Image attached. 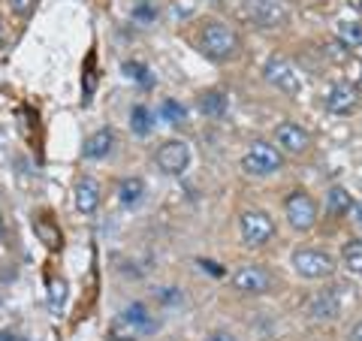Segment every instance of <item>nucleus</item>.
I'll return each instance as SVG.
<instances>
[{"instance_id": "obj_1", "label": "nucleus", "mask_w": 362, "mask_h": 341, "mask_svg": "<svg viewBox=\"0 0 362 341\" xmlns=\"http://www.w3.org/2000/svg\"><path fill=\"white\" fill-rule=\"evenodd\" d=\"M154 329H157V320L148 314V308L142 302H133L121 314H115V320L109 326V335L115 341H136V338L154 333Z\"/></svg>"}, {"instance_id": "obj_2", "label": "nucleus", "mask_w": 362, "mask_h": 341, "mask_svg": "<svg viewBox=\"0 0 362 341\" xmlns=\"http://www.w3.org/2000/svg\"><path fill=\"white\" fill-rule=\"evenodd\" d=\"M199 49L211 61H226L239 52V33L223 21H209L199 33Z\"/></svg>"}, {"instance_id": "obj_3", "label": "nucleus", "mask_w": 362, "mask_h": 341, "mask_svg": "<svg viewBox=\"0 0 362 341\" xmlns=\"http://www.w3.org/2000/svg\"><path fill=\"white\" fill-rule=\"evenodd\" d=\"M263 76H266L269 85H275L281 91V94H290V97L302 94V73L284 58V54H272L263 67Z\"/></svg>"}, {"instance_id": "obj_4", "label": "nucleus", "mask_w": 362, "mask_h": 341, "mask_svg": "<svg viewBox=\"0 0 362 341\" xmlns=\"http://www.w3.org/2000/svg\"><path fill=\"white\" fill-rule=\"evenodd\" d=\"M281 166H284V157L269 142H254L242 157V169L247 175H275Z\"/></svg>"}, {"instance_id": "obj_5", "label": "nucleus", "mask_w": 362, "mask_h": 341, "mask_svg": "<svg viewBox=\"0 0 362 341\" xmlns=\"http://www.w3.org/2000/svg\"><path fill=\"white\" fill-rule=\"evenodd\" d=\"M239 233H242V242L245 245L259 248V245H266L269 238L275 236V224H272V218H269L266 212L251 209V212H245L242 218H239Z\"/></svg>"}, {"instance_id": "obj_6", "label": "nucleus", "mask_w": 362, "mask_h": 341, "mask_svg": "<svg viewBox=\"0 0 362 341\" xmlns=\"http://www.w3.org/2000/svg\"><path fill=\"white\" fill-rule=\"evenodd\" d=\"M293 269H296L302 278H326V275H332L335 263L326 251H317V248H299V251H293Z\"/></svg>"}, {"instance_id": "obj_7", "label": "nucleus", "mask_w": 362, "mask_h": 341, "mask_svg": "<svg viewBox=\"0 0 362 341\" xmlns=\"http://www.w3.org/2000/svg\"><path fill=\"white\" fill-rule=\"evenodd\" d=\"M284 214L293 230H311L317 224V202L305 190H293L284 202Z\"/></svg>"}, {"instance_id": "obj_8", "label": "nucleus", "mask_w": 362, "mask_h": 341, "mask_svg": "<svg viewBox=\"0 0 362 341\" xmlns=\"http://www.w3.org/2000/svg\"><path fill=\"white\" fill-rule=\"evenodd\" d=\"M154 163H157V169H160V173H166V175H181V173L187 169V163H190V145L181 142V139L163 142L160 149H157Z\"/></svg>"}, {"instance_id": "obj_9", "label": "nucleus", "mask_w": 362, "mask_h": 341, "mask_svg": "<svg viewBox=\"0 0 362 341\" xmlns=\"http://www.w3.org/2000/svg\"><path fill=\"white\" fill-rule=\"evenodd\" d=\"M245 13L257 28H281L287 21L278 0H245Z\"/></svg>"}, {"instance_id": "obj_10", "label": "nucleus", "mask_w": 362, "mask_h": 341, "mask_svg": "<svg viewBox=\"0 0 362 341\" xmlns=\"http://www.w3.org/2000/svg\"><path fill=\"white\" fill-rule=\"evenodd\" d=\"M233 287L239 293H254V296H257V293H266L272 287V275L263 266L247 263V266L233 272Z\"/></svg>"}, {"instance_id": "obj_11", "label": "nucleus", "mask_w": 362, "mask_h": 341, "mask_svg": "<svg viewBox=\"0 0 362 341\" xmlns=\"http://www.w3.org/2000/svg\"><path fill=\"white\" fill-rule=\"evenodd\" d=\"M323 103H326V109H329L332 115H350V112H356V106H359L356 88L350 82H332L329 88H326Z\"/></svg>"}, {"instance_id": "obj_12", "label": "nucleus", "mask_w": 362, "mask_h": 341, "mask_svg": "<svg viewBox=\"0 0 362 341\" xmlns=\"http://www.w3.org/2000/svg\"><path fill=\"white\" fill-rule=\"evenodd\" d=\"M275 139H278V145H281V149H284L287 154H302V151H308V145H311L308 130H302L299 124H293V121L278 124Z\"/></svg>"}, {"instance_id": "obj_13", "label": "nucleus", "mask_w": 362, "mask_h": 341, "mask_svg": "<svg viewBox=\"0 0 362 341\" xmlns=\"http://www.w3.org/2000/svg\"><path fill=\"white\" fill-rule=\"evenodd\" d=\"M338 290L341 287L323 290V293H317V296L311 299V314L317 317V320H335V317L341 314V293Z\"/></svg>"}, {"instance_id": "obj_14", "label": "nucleus", "mask_w": 362, "mask_h": 341, "mask_svg": "<svg viewBox=\"0 0 362 341\" xmlns=\"http://www.w3.org/2000/svg\"><path fill=\"white\" fill-rule=\"evenodd\" d=\"M100 200H103V190L94 178H82L76 185V209L82 214H94L100 209Z\"/></svg>"}, {"instance_id": "obj_15", "label": "nucleus", "mask_w": 362, "mask_h": 341, "mask_svg": "<svg viewBox=\"0 0 362 341\" xmlns=\"http://www.w3.org/2000/svg\"><path fill=\"white\" fill-rule=\"evenodd\" d=\"M112 145H115V133H112L109 127H103V130L90 133L85 139L82 154H85V161H100V157H106L112 151Z\"/></svg>"}, {"instance_id": "obj_16", "label": "nucleus", "mask_w": 362, "mask_h": 341, "mask_svg": "<svg viewBox=\"0 0 362 341\" xmlns=\"http://www.w3.org/2000/svg\"><path fill=\"white\" fill-rule=\"evenodd\" d=\"M145 197V181L142 178H124L121 185H118V200H121V206H139Z\"/></svg>"}, {"instance_id": "obj_17", "label": "nucleus", "mask_w": 362, "mask_h": 341, "mask_svg": "<svg viewBox=\"0 0 362 341\" xmlns=\"http://www.w3.org/2000/svg\"><path fill=\"white\" fill-rule=\"evenodd\" d=\"M326 209H329L332 214H344L354 209V200H350V193L344 187H332L329 193H326Z\"/></svg>"}, {"instance_id": "obj_18", "label": "nucleus", "mask_w": 362, "mask_h": 341, "mask_svg": "<svg viewBox=\"0 0 362 341\" xmlns=\"http://www.w3.org/2000/svg\"><path fill=\"white\" fill-rule=\"evenodd\" d=\"M199 106H202V112H206V115L221 118L223 112H226V97L221 94V91H209V94H202Z\"/></svg>"}, {"instance_id": "obj_19", "label": "nucleus", "mask_w": 362, "mask_h": 341, "mask_svg": "<svg viewBox=\"0 0 362 341\" xmlns=\"http://www.w3.org/2000/svg\"><path fill=\"white\" fill-rule=\"evenodd\" d=\"M338 40L347 42L350 49L362 45V21H341V25H338Z\"/></svg>"}, {"instance_id": "obj_20", "label": "nucleus", "mask_w": 362, "mask_h": 341, "mask_svg": "<svg viewBox=\"0 0 362 341\" xmlns=\"http://www.w3.org/2000/svg\"><path fill=\"white\" fill-rule=\"evenodd\" d=\"M341 260H344V266H347L350 272L362 275V242H350V245H344Z\"/></svg>"}, {"instance_id": "obj_21", "label": "nucleus", "mask_w": 362, "mask_h": 341, "mask_svg": "<svg viewBox=\"0 0 362 341\" xmlns=\"http://www.w3.org/2000/svg\"><path fill=\"white\" fill-rule=\"evenodd\" d=\"M130 124H133V133H139V136L151 133V112H148V106H133Z\"/></svg>"}, {"instance_id": "obj_22", "label": "nucleus", "mask_w": 362, "mask_h": 341, "mask_svg": "<svg viewBox=\"0 0 362 341\" xmlns=\"http://www.w3.org/2000/svg\"><path fill=\"white\" fill-rule=\"evenodd\" d=\"M160 118L169 124H181L185 121V106L175 103V100H163L160 103Z\"/></svg>"}, {"instance_id": "obj_23", "label": "nucleus", "mask_w": 362, "mask_h": 341, "mask_svg": "<svg viewBox=\"0 0 362 341\" xmlns=\"http://www.w3.org/2000/svg\"><path fill=\"white\" fill-rule=\"evenodd\" d=\"M49 287H52V293H49V302H52V308L58 311L61 305H64V296H66V284H64V281H52Z\"/></svg>"}, {"instance_id": "obj_24", "label": "nucleus", "mask_w": 362, "mask_h": 341, "mask_svg": "<svg viewBox=\"0 0 362 341\" xmlns=\"http://www.w3.org/2000/svg\"><path fill=\"white\" fill-rule=\"evenodd\" d=\"M133 18H136V21H142V25H148V21L157 18V13H154V6H151V4H142V0H139V6L133 9Z\"/></svg>"}, {"instance_id": "obj_25", "label": "nucleus", "mask_w": 362, "mask_h": 341, "mask_svg": "<svg viewBox=\"0 0 362 341\" xmlns=\"http://www.w3.org/2000/svg\"><path fill=\"white\" fill-rule=\"evenodd\" d=\"M344 49H350V45H347V42H341V40H338V42H329V45H326V52H329V54H332V58H338V61H344V58H350V52H344Z\"/></svg>"}, {"instance_id": "obj_26", "label": "nucleus", "mask_w": 362, "mask_h": 341, "mask_svg": "<svg viewBox=\"0 0 362 341\" xmlns=\"http://www.w3.org/2000/svg\"><path fill=\"white\" fill-rule=\"evenodd\" d=\"M33 4H37V0H9V9L18 13V16H28L33 9Z\"/></svg>"}, {"instance_id": "obj_27", "label": "nucleus", "mask_w": 362, "mask_h": 341, "mask_svg": "<svg viewBox=\"0 0 362 341\" xmlns=\"http://www.w3.org/2000/svg\"><path fill=\"white\" fill-rule=\"evenodd\" d=\"M37 230H40V233H42L45 238H49V245H52V248H54V245H58V242H61V236H58V233H54V230H52V226H49V224H37Z\"/></svg>"}, {"instance_id": "obj_28", "label": "nucleus", "mask_w": 362, "mask_h": 341, "mask_svg": "<svg viewBox=\"0 0 362 341\" xmlns=\"http://www.w3.org/2000/svg\"><path fill=\"white\" fill-rule=\"evenodd\" d=\"M124 70H127V76H133V79H142V82H148V76H145V67H139V64H124Z\"/></svg>"}, {"instance_id": "obj_29", "label": "nucleus", "mask_w": 362, "mask_h": 341, "mask_svg": "<svg viewBox=\"0 0 362 341\" xmlns=\"http://www.w3.org/2000/svg\"><path fill=\"white\" fill-rule=\"evenodd\" d=\"M206 341H239L233 333H223V329H214V333L206 335Z\"/></svg>"}, {"instance_id": "obj_30", "label": "nucleus", "mask_w": 362, "mask_h": 341, "mask_svg": "<svg viewBox=\"0 0 362 341\" xmlns=\"http://www.w3.org/2000/svg\"><path fill=\"white\" fill-rule=\"evenodd\" d=\"M0 341H21L16 333H9V329H0Z\"/></svg>"}, {"instance_id": "obj_31", "label": "nucleus", "mask_w": 362, "mask_h": 341, "mask_svg": "<svg viewBox=\"0 0 362 341\" xmlns=\"http://www.w3.org/2000/svg\"><path fill=\"white\" fill-rule=\"evenodd\" d=\"M350 341H362V323H356L354 329H350Z\"/></svg>"}, {"instance_id": "obj_32", "label": "nucleus", "mask_w": 362, "mask_h": 341, "mask_svg": "<svg viewBox=\"0 0 362 341\" xmlns=\"http://www.w3.org/2000/svg\"><path fill=\"white\" fill-rule=\"evenodd\" d=\"M356 88L362 91V64H359V73H356Z\"/></svg>"}, {"instance_id": "obj_33", "label": "nucleus", "mask_w": 362, "mask_h": 341, "mask_svg": "<svg viewBox=\"0 0 362 341\" xmlns=\"http://www.w3.org/2000/svg\"><path fill=\"white\" fill-rule=\"evenodd\" d=\"M0 238H4V221H0Z\"/></svg>"}, {"instance_id": "obj_34", "label": "nucleus", "mask_w": 362, "mask_h": 341, "mask_svg": "<svg viewBox=\"0 0 362 341\" xmlns=\"http://www.w3.org/2000/svg\"><path fill=\"white\" fill-rule=\"evenodd\" d=\"M356 6H359V9H362V0H356Z\"/></svg>"}, {"instance_id": "obj_35", "label": "nucleus", "mask_w": 362, "mask_h": 341, "mask_svg": "<svg viewBox=\"0 0 362 341\" xmlns=\"http://www.w3.org/2000/svg\"><path fill=\"white\" fill-rule=\"evenodd\" d=\"M142 4H154V0H142Z\"/></svg>"}, {"instance_id": "obj_36", "label": "nucleus", "mask_w": 362, "mask_h": 341, "mask_svg": "<svg viewBox=\"0 0 362 341\" xmlns=\"http://www.w3.org/2000/svg\"><path fill=\"white\" fill-rule=\"evenodd\" d=\"M278 4H284V0H278Z\"/></svg>"}, {"instance_id": "obj_37", "label": "nucleus", "mask_w": 362, "mask_h": 341, "mask_svg": "<svg viewBox=\"0 0 362 341\" xmlns=\"http://www.w3.org/2000/svg\"><path fill=\"white\" fill-rule=\"evenodd\" d=\"M0 305H4V299H0Z\"/></svg>"}]
</instances>
